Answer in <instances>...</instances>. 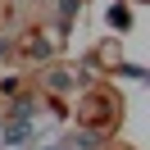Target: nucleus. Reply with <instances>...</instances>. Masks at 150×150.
I'll list each match as a JSON object with an SVG mask.
<instances>
[{"instance_id":"f257e3e1","label":"nucleus","mask_w":150,"mask_h":150,"mask_svg":"<svg viewBox=\"0 0 150 150\" xmlns=\"http://www.w3.org/2000/svg\"><path fill=\"white\" fill-rule=\"evenodd\" d=\"M0 137L9 141V146H23V141H28V137H32V132H28V123H18V118H14V123H9V127L0 132Z\"/></svg>"}]
</instances>
